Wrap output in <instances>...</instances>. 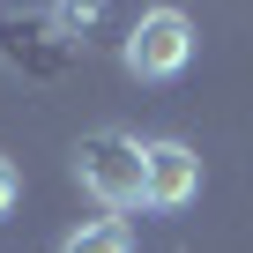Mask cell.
I'll list each match as a JSON object with an SVG mask.
<instances>
[{
	"label": "cell",
	"mask_w": 253,
	"mask_h": 253,
	"mask_svg": "<svg viewBox=\"0 0 253 253\" xmlns=\"http://www.w3.org/2000/svg\"><path fill=\"white\" fill-rule=\"evenodd\" d=\"M60 253H134V238H126V223H119V216H97V223L67 231V238H60Z\"/></svg>",
	"instance_id": "cell-4"
},
{
	"label": "cell",
	"mask_w": 253,
	"mask_h": 253,
	"mask_svg": "<svg viewBox=\"0 0 253 253\" xmlns=\"http://www.w3.org/2000/svg\"><path fill=\"white\" fill-rule=\"evenodd\" d=\"M126 75L134 82H171L186 60H194V23L179 15V8H149L134 30H126Z\"/></svg>",
	"instance_id": "cell-2"
},
{
	"label": "cell",
	"mask_w": 253,
	"mask_h": 253,
	"mask_svg": "<svg viewBox=\"0 0 253 253\" xmlns=\"http://www.w3.org/2000/svg\"><path fill=\"white\" fill-rule=\"evenodd\" d=\"M201 194V157L186 142H142V209H186Z\"/></svg>",
	"instance_id": "cell-3"
},
{
	"label": "cell",
	"mask_w": 253,
	"mask_h": 253,
	"mask_svg": "<svg viewBox=\"0 0 253 253\" xmlns=\"http://www.w3.org/2000/svg\"><path fill=\"white\" fill-rule=\"evenodd\" d=\"M97 8H104V0H60V15H67V23H89Z\"/></svg>",
	"instance_id": "cell-6"
},
{
	"label": "cell",
	"mask_w": 253,
	"mask_h": 253,
	"mask_svg": "<svg viewBox=\"0 0 253 253\" xmlns=\"http://www.w3.org/2000/svg\"><path fill=\"white\" fill-rule=\"evenodd\" d=\"M75 179H82V194H97L112 216L142 209V142L119 134V126L82 134V142H75Z\"/></svg>",
	"instance_id": "cell-1"
},
{
	"label": "cell",
	"mask_w": 253,
	"mask_h": 253,
	"mask_svg": "<svg viewBox=\"0 0 253 253\" xmlns=\"http://www.w3.org/2000/svg\"><path fill=\"white\" fill-rule=\"evenodd\" d=\"M23 201V171H15V157H0V216H8Z\"/></svg>",
	"instance_id": "cell-5"
}]
</instances>
